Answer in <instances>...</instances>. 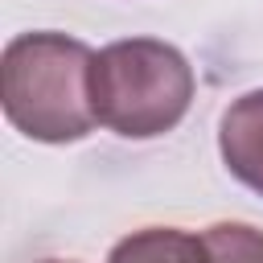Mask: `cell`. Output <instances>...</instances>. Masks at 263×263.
Returning a JSON list of instances; mask_svg holds the SVG:
<instances>
[{"mask_svg":"<svg viewBox=\"0 0 263 263\" xmlns=\"http://www.w3.org/2000/svg\"><path fill=\"white\" fill-rule=\"evenodd\" d=\"M95 49L66 33H16L0 58V99L8 123L41 144H74L90 136Z\"/></svg>","mask_w":263,"mask_h":263,"instance_id":"obj_1","label":"cell"},{"mask_svg":"<svg viewBox=\"0 0 263 263\" xmlns=\"http://www.w3.org/2000/svg\"><path fill=\"white\" fill-rule=\"evenodd\" d=\"M189 58L156 37L111 41L95 53L90 99L95 119L123 140H152L173 132L193 103Z\"/></svg>","mask_w":263,"mask_h":263,"instance_id":"obj_2","label":"cell"},{"mask_svg":"<svg viewBox=\"0 0 263 263\" xmlns=\"http://www.w3.org/2000/svg\"><path fill=\"white\" fill-rule=\"evenodd\" d=\"M218 148L230 177L263 197V90H247L222 111Z\"/></svg>","mask_w":263,"mask_h":263,"instance_id":"obj_3","label":"cell"},{"mask_svg":"<svg viewBox=\"0 0 263 263\" xmlns=\"http://www.w3.org/2000/svg\"><path fill=\"white\" fill-rule=\"evenodd\" d=\"M107 263H214V259H210L205 234L177 230V226H144L119 238Z\"/></svg>","mask_w":263,"mask_h":263,"instance_id":"obj_4","label":"cell"},{"mask_svg":"<svg viewBox=\"0 0 263 263\" xmlns=\"http://www.w3.org/2000/svg\"><path fill=\"white\" fill-rule=\"evenodd\" d=\"M205 234L214 263H263V230L247 222H214Z\"/></svg>","mask_w":263,"mask_h":263,"instance_id":"obj_5","label":"cell"},{"mask_svg":"<svg viewBox=\"0 0 263 263\" xmlns=\"http://www.w3.org/2000/svg\"><path fill=\"white\" fill-rule=\"evenodd\" d=\"M41 263H66V259H41Z\"/></svg>","mask_w":263,"mask_h":263,"instance_id":"obj_6","label":"cell"}]
</instances>
